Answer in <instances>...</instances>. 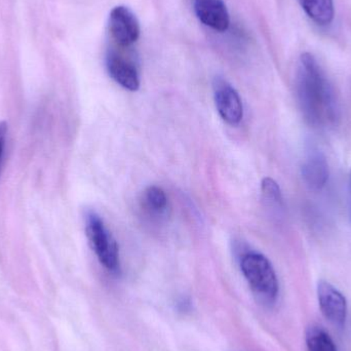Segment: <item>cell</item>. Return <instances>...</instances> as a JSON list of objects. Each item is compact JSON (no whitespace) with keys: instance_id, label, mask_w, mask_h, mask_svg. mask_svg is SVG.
<instances>
[{"instance_id":"1","label":"cell","mask_w":351,"mask_h":351,"mask_svg":"<svg viewBox=\"0 0 351 351\" xmlns=\"http://www.w3.org/2000/svg\"><path fill=\"white\" fill-rule=\"evenodd\" d=\"M296 88L299 107L309 125L319 128L337 123L339 106L335 92L311 53L301 55Z\"/></svg>"},{"instance_id":"2","label":"cell","mask_w":351,"mask_h":351,"mask_svg":"<svg viewBox=\"0 0 351 351\" xmlns=\"http://www.w3.org/2000/svg\"><path fill=\"white\" fill-rule=\"evenodd\" d=\"M241 269L254 294L263 302L274 304L280 286L271 262L262 254L247 252L241 257Z\"/></svg>"},{"instance_id":"3","label":"cell","mask_w":351,"mask_h":351,"mask_svg":"<svg viewBox=\"0 0 351 351\" xmlns=\"http://www.w3.org/2000/svg\"><path fill=\"white\" fill-rule=\"evenodd\" d=\"M86 231L90 247L100 263L108 271H119L121 267L119 245L104 221L96 213L90 212L86 215Z\"/></svg>"},{"instance_id":"4","label":"cell","mask_w":351,"mask_h":351,"mask_svg":"<svg viewBox=\"0 0 351 351\" xmlns=\"http://www.w3.org/2000/svg\"><path fill=\"white\" fill-rule=\"evenodd\" d=\"M109 32L117 47L128 49L139 39L140 23L131 8L115 6L109 14Z\"/></svg>"},{"instance_id":"5","label":"cell","mask_w":351,"mask_h":351,"mask_svg":"<svg viewBox=\"0 0 351 351\" xmlns=\"http://www.w3.org/2000/svg\"><path fill=\"white\" fill-rule=\"evenodd\" d=\"M317 293L319 308L326 319L334 326L343 327L348 313L346 296L327 280H319Z\"/></svg>"},{"instance_id":"6","label":"cell","mask_w":351,"mask_h":351,"mask_svg":"<svg viewBox=\"0 0 351 351\" xmlns=\"http://www.w3.org/2000/svg\"><path fill=\"white\" fill-rule=\"evenodd\" d=\"M215 104L221 119L228 125H237L243 117L241 97L234 88L224 78L216 77L213 84Z\"/></svg>"},{"instance_id":"7","label":"cell","mask_w":351,"mask_h":351,"mask_svg":"<svg viewBox=\"0 0 351 351\" xmlns=\"http://www.w3.org/2000/svg\"><path fill=\"white\" fill-rule=\"evenodd\" d=\"M106 68L110 77L119 86L131 92L139 90V71L131 58L110 49L106 56Z\"/></svg>"},{"instance_id":"8","label":"cell","mask_w":351,"mask_h":351,"mask_svg":"<svg viewBox=\"0 0 351 351\" xmlns=\"http://www.w3.org/2000/svg\"><path fill=\"white\" fill-rule=\"evenodd\" d=\"M193 8L202 24L218 32L228 30L230 16L223 0H193Z\"/></svg>"},{"instance_id":"9","label":"cell","mask_w":351,"mask_h":351,"mask_svg":"<svg viewBox=\"0 0 351 351\" xmlns=\"http://www.w3.org/2000/svg\"><path fill=\"white\" fill-rule=\"evenodd\" d=\"M305 185L313 191H321L329 180V164L319 150H311L307 154L301 169Z\"/></svg>"},{"instance_id":"10","label":"cell","mask_w":351,"mask_h":351,"mask_svg":"<svg viewBox=\"0 0 351 351\" xmlns=\"http://www.w3.org/2000/svg\"><path fill=\"white\" fill-rule=\"evenodd\" d=\"M305 14L319 26L331 24L335 16L333 0H298Z\"/></svg>"},{"instance_id":"11","label":"cell","mask_w":351,"mask_h":351,"mask_svg":"<svg viewBox=\"0 0 351 351\" xmlns=\"http://www.w3.org/2000/svg\"><path fill=\"white\" fill-rule=\"evenodd\" d=\"M308 351H338L335 342L323 328L311 326L305 333Z\"/></svg>"},{"instance_id":"12","label":"cell","mask_w":351,"mask_h":351,"mask_svg":"<svg viewBox=\"0 0 351 351\" xmlns=\"http://www.w3.org/2000/svg\"><path fill=\"white\" fill-rule=\"evenodd\" d=\"M143 206L150 214L162 215L168 208V197L162 188L150 186L144 191Z\"/></svg>"},{"instance_id":"13","label":"cell","mask_w":351,"mask_h":351,"mask_svg":"<svg viewBox=\"0 0 351 351\" xmlns=\"http://www.w3.org/2000/svg\"><path fill=\"white\" fill-rule=\"evenodd\" d=\"M264 199L272 206H282L284 202L280 185L271 178H264L261 183Z\"/></svg>"},{"instance_id":"14","label":"cell","mask_w":351,"mask_h":351,"mask_svg":"<svg viewBox=\"0 0 351 351\" xmlns=\"http://www.w3.org/2000/svg\"><path fill=\"white\" fill-rule=\"evenodd\" d=\"M6 136H8V125L5 123H0V174H1L4 154H5Z\"/></svg>"},{"instance_id":"15","label":"cell","mask_w":351,"mask_h":351,"mask_svg":"<svg viewBox=\"0 0 351 351\" xmlns=\"http://www.w3.org/2000/svg\"><path fill=\"white\" fill-rule=\"evenodd\" d=\"M351 175V174H350Z\"/></svg>"}]
</instances>
